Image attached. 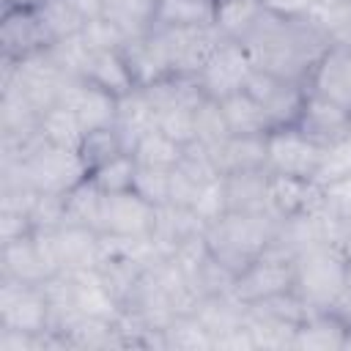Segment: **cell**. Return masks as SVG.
Returning <instances> with one entry per match:
<instances>
[{
    "label": "cell",
    "mask_w": 351,
    "mask_h": 351,
    "mask_svg": "<svg viewBox=\"0 0 351 351\" xmlns=\"http://www.w3.org/2000/svg\"><path fill=\"white\" fill-rule=\"evenodd\" d=\"M80 80H85V82L118 96V99L137 90V82H134L132 69H129L121 49H90L85 58Z\"/></svg>",
    "instance_id": "obj_18"
},
{
    "label": "cell",
    "mask_w": 351,
    "mask_h": 351,
    "mask_svg": "<svg viewBox=\"0 0 351 351\" xmlns=\"http://www.w3.org/2000/svg\"><path fill=\"white\" fill-rule=\"evenodd\" d=\"M151 27H214V0H156Z\"/></svg>",
    "instance_id": "obj_22"
},
{
    "label": "cell",
    "mask_w": 351,
    "mask_h": 351,
    "mask_svg": "<svg viewBox=\"0 0 351 351\" xmlns=\"http://www.w3.org/2000/svg\"><path fill=\"white\" fill-rule=\"evenodd\" d=\"M318 211L335 222L351 217V176L321 184V208Z\"/></svg>",
    "instance_id": "obj_37"
},
{
    "label": "cell",
    "mask_w": 351,
    "mask_h": 351,
    "mask_svg": "<svg viewBox=\"0 0 351 351\" xmlns=\"http://www.w3.org/2000/svg\"><path fill=\"white\" fill-rule=\"evenodd\" d=\"M44 30L49 36V41H60V38H71L77 33H82V27L88 25V19L77 11V5L71 0H47L41 8H36Z\"/></svg>",
    "instance_id": "obj_29"
},
{
    "label": "cell",
    "mask_w": 351,
    "mask_h": 351,
    "mask_svg": "<svg viewBox=\"0 0 351 351\" xmlns=\"http://www.w3.org/2000/svg\"><path fill=\"white\" fill-rule=\"evenodd\" d=\"M228 137H230V129H228V121L222 115L219 101L206 96L195 107V143L203 145L206 151H211Z\"/></svg>",
    "instance_id": "obj_32"
},
{
    "label": "cell",
    "mask_w": 351,
    "mask_h": 351,
    "mask_svg": "<svg viewBox=\"0 0 351 351\" xmlns=\"http://www.w3.org/2000/svg\"><path fill=\"white\" fill-rule=\"evenodd\" d=\"M261 14V0H214V30L222 38H244Z\"/></svg>",
    "instance_id": "obj_26"
},
{
    "label": "cell",
    "mask_w": 351,
    "mask_h": 351,
    "mask_svg": "<svg viewBox=\"0 0 351 351\" xmlns=\"http://www.w3.org/2000/svg\"><path fill=\"white\" fill-rule=\"evenodd\" d=\"M324 148L304 137L296 126H277L266 134V170L271 176L315 181Z\"/></svg>",
    "instance_id": "obj_7"
},
{
    "label": "cell",
    "mask_w": 351,
    "mask_h": 351,
    "mask_svg": "<svg viewBox=\"0 0 351 351\" xmlns=\"http://www.w3.org/2000/svg\"><path fill=\"white\" fill-rule=\"evenodd\" d=\"M184 148H186V145H181V143H176L173 137H167V134H162L159 129H154V132L143 134V137L134 143V148H132L129 154H132V156L137 159V165H143V167H165V170H173V167L181 162Z\"/></svg>",
    "instance_id": "obj_27"
},
{
    "label": "cell",
    "mask_w": 351,
    "mask_h": 351,
    "mask_svg": "<svg viewBox=\"0 0 351 351\" xmlns=\"http://www.w3.org/2000/svg\"><path fill=\"white\" fill-rule=\"evenodd\" d=\"M304 88L351 112V47L326 44L307 71Z\"/></svg>",
    "instance_id": "obj_11"
},
{
    "label": "cell",
    "mask_w": 351,
    "mask_h": 351,
    "mask_svg": "<svg viewBox=\"0 0 351 351\" xmlns=\"http://www.w3.org/2000/svg\"><path fill=\"white\" fill-rule=\"evenodd\" d=\"M123 58L132 69V77L137 82V88H145L167 74L170 71V60H167V49H165V41L156 30H148L143 36H134L123 44Z\"/></svg>",
    "instance_id": "obj_17"
},
{
    "label": "cell",
    "mask_w": 351,
    "mask_h": 351,
    "mask_svg": "<svg viewBox=\"0 0 351 351\" xmlns=\"http://www.w3.org/2000/svg\"><path fill=\"white\" fill-rule=\"evenodd\" d=\"M47 0H3V8H41Z\"/></svg>",
    "instance_id": "obj_42"
},
{
    "label": "cell",
    "mask_w": 351,
    "mask_h": 351,
    "mask_svg": "<svg viewBox=\"0 0 351 351\" xmlns=\"http://www.w3.org/2000/svg\"><path fill=\"white\" fill-rule=\"evenodd\" d=\"M38 134L47 143H55V145H63V148H74L77 151L80 143H82L85 129H82L77 112L69 104L58 101V104H52V107H47L41 112V118H38Z\"/></svg>",
    "instance_id": "obj_25"
},
{
    "label": "cell",
    "mask_w": 351,
    "mask_h": 351,
    "mask_svg": "<svg viewBox=\"0 0 351 351\" xmlns=\"http://www.w3.org/2000/svg\"><path fill=\"white\" fill-rule=\"evenodd\" d=\"M52 310L44 285L0 277V329H16L30 335L49 332Z\"/></svg>",
    "instance_id": "obj_6"
},
{
    "label": "cell",
    "mask_w": 351,
    "mask_h": 351,
    "mask_svg": "<svg viewBox=\"0 0 351 351\" xmlns=\"http://www.w3.org/2000/svg\"><path fill=\"white\" fill-rule=\"evenodd\" d=\"M346 296L351 299V255L346 258Z\"/></svg>",
    "instance_id": "obj_43"
},
{
    "label": "cell",
    "mask_w": 351,
    "mask_h": 351,
    "mask_svg": "<svg viewBox=\"0 0 351 351\" xmlns=\"http://www.w3.org/2000/svg\"><path fill=\"white\" fill-rule=\"evenodd\" d=\"M346 176H351V137L337 143V145L324 148V159H321V167L315 173V181L329 184V181L346 178Z\"/></svg>",
    "instance_id": "obj_38"
},
{
    "label": "cell",
    "mask_w": 351,
    "mask_h": 351,
    "mask_svg": "<svg viewBox=\"0 0 351 351\" xmlns=\"http://www.w3.org/2000/svg\"><path fill=\"white\" fill-rule=\"evenodd\" d=\"M244 90L266 110L271 126L277 129V126H293L296 123L307 88L302 82L285 80V77H280L274 71H266V69L255 66V71L250 74Z\"/></svg>",
    "instance_id": "obj_8"
},
{
    "label": "cell",
    "mask_w": 351,
    "mask_h": 351,
    "mask_svg": "<svg viewBox=\"0 0 351 351\" xmlns=\"http://www.w3.org/2000/svg\"><path fill=\"white\" fill-rule=\"evenodd\" d=\"M296 296L310 313L337 310L346 299V252L335 244H315L293 258Z\"/></svg>",
    "instance_id": "obj_3"
},
{
    "label": "cell",
    "mask_w": 351,
    "mask_h": 351,
    "mask_svg": "<svg viewBox=\"0 0 351 351\" xmlns=\"http://www.w3.org/2000/svg\"><path fill=\"white\" fill-rule=\"evenodd\" d=\"M222 107V115L228 121V129L230 134H252V137H263L269 134L274 126L266 115V110L247 93V90H239L228 99L219 101Z\"/></svg>",
    "instance_id": "obj_23"
},
{
    "label": "cell",
    "mask_w": 351,
    "mask_h": 351,
    "mask_svg": "<svg viewBox=\"0 0 351 351\" xmlns=\"http://www.w3.org/2000/svg\"><path fill=\"white\" fill-rule=\"evenodd\" d=\"M351 324L337 310L310 313L291 337V348H346Z\"/></svg>",
    "instance_id": "obj_20"
},
{
    "label": "cell",
    "mask_w": 351,
    "mask_h": 351,
    "mask_svg": "<svg viewBox=\"0 0 351 351\" xmlns=\"http://www.w3.org/2000/svg\"><path fill=\"white\" fill-rule=\"evenodd\" d=\"M219 176L247 173V170H266V134H230L217 148L208 151Z\"/></svg>",
    "instance_id": "obj_19"
},
{
    "label": "cell",
    "mask_w": 351,
    "mask_h": 351,
    "mask_svg": "<svg viewBox=\"0 0 351 351\" xmlns=\"http://www.w3.org/2000/svg\"><path fill=\"white\" fill-rule=\"evenodd\" d=\"M88 178V167L74 148L47 143L41 134L19 159L3 162V186H27L33 192L66 195Z\"/></svg>",
    "instance_id": "obj_1"
},
{
    "label": "cell",
    "mask_w": 351,
    "mask_h": 351,
    "mask_svg": "<svg viewBox=\"0 0 351 351\" xmlns=\"http://www.w3.org/2000/svg\"><path fill=\"white\" fill-rule=\"evenodd\" d=\"M189 211L208 228L211 222H217L219 217L228 214V192H225V178L217 176L211 181H206L200 189H197V197L192 200Z\"/></svg>",
    "instance_id": "obj_34"
},
{
    "label": "cell",
    "mask_w": 351,
    "mask_h": 351,
    "mask_svg": "<svg viewBox=\"0 0 351 351\" xmlns=\"http://www.w3.org/2000/svg\"><path fill=\"white\" fill-rule=\"evenodd\" d=\"M134 192L143 195L148 203L156 208L170 203V170L165 167H143L137 165V178H134Z\"/></svg>",
    "instance_id": "obj_35"
},
{
    "label": "cell",
    "mask_w": 351,
    "mask_h": 351,
    "mask_svg": "<svg viewBox=\"0 0 351 351\" xmlns=\"http://www.w3.org/2000/svg\"><path fill=\"white\" fill-rule=\"evenodd\" d=\"M88 178L93 181L96 189H101L104 195H112V192H129L134 189V178H137V159L123 151L118 156H112L110 162L93 167L88 173Z\"/></svg>",
    "instance_id": "obj_30"
},
{
    "label": "cell",
    "mask_w": 351,
    "mask_h": 351,
    "mask_svg": "<svg viewBox=\"0 0 351 351\" xmlns=\"http://www.w3.org/2000/svg\"><path fill=\"white\" fill-rule=\"evenodd\" d=\"M156 129V110L143 93V88L126 93L118 99V115H115V132L126 151L134 148V143Z\"/></svg>",
    "instance_id": "obj_21"
},
{
    "label": "cell",
    "mask_w": 351,
    "mask_h": 351,
    "mask_svg": "<svg viewBox=\"0 0 351 351\" xmlns=\"http://www.w3.org/2000/svg\"><path fill=\"white\" fill-rule=\"evenodd\" d=\"M277 228L280 219L269 211H228L206 228V241L211 255L239 274L271 244Z\"/></svg>",
    "instance_id": "obj_2"
},
{
    "label": "cell",
    "mask_w": 351,
    "mask_h": 351,
    "mask_svg": "<svg viewBox=\"0 0 351 351\" xmlns=\"http://www.w3.org/2000/svg\"><path fill=\"white\" fill-rule=\"evenodd\" d=\"M332 244H335L337 250H343V252H346V258L351 255V217H346V219H340V222H335V233H332Z\"/></svg>",
    "instance_id": "obj_41"
},
{
    "label": "cell",
    "mask_w": 351,
    "mask_h": 351,
    "mask_svg": "<svg viewBox=\"0 0 351 351\" xmlns=\"http://www.w3.org/2000/svg\"><path fill=\"white\" fill-rule=\"evenodd\" d=\"M293 126L315 145L329 148L351 137V112L313 90H304V101Z\"/></svg>",
    "instance_id": "obj_10"
},
{
    "label": "cell",
    "mask_w": 351,
    "mask_h": 351,
    "mask_svg": "<svg viewBox=\"0 0 351 351\" xmlns=\"http://www.w3.org/2000/svg\"><path fill=\"white\" fill-rule=\"evenodd\" d=\"M255 71V60L250 49L239 38H219L203 69L197 71V85L208 99H228L247 88L250 74Z\"/></svg>",
    "instance_id": "obj_5"
},
{
    "label": "cell",
    "mask_w": 351,
    "mask_h": 351,
    "mask_svg": "<svg viewBox=\"0 0 351 351\" xmlns=\"http://www.w3.org/2000/svg\"><path fill=\"white\" fill-rule=\"evenodd\" d=\"M36 228H33V219L25 208H16V206H0V244H8V241H16L22 236H30Z\"/></svg>",
    "instance_id": "obj_39"
},
{
    "label": "cell",
    "mask_w": 351,
    "mask_h": 351,
    "mask_svg": "<svg viewBox=\"0 0 351 351\" xmlns=\"http://www.w3.org/2000/svg\"><path fill=\"white\" fill-rule=\"evenodd\" d=\"M156 129L181 145H192L195 143V110H189V107L159 110L156 112Z\"/></svg>",
    "instance_id": "obj_36"
},
{
    "label": "cell",
    "mask_w": 351,
    "mask_h": 351,
    "mask_svg": "<svg viewBox=\"0 0 351 351\" xmlns=\"http://www.w3.org/2000/svg\"><path fill=\"white\" fill-rule=\"evenodd\" d=\"M123 151H126V148H123V143H121V137H118L115 126L85 132V134H82V143H80V148H77V154H80V159L85 162L88 173H90L93 167H99V165L110 162L112 156L123 154Z\"/></svg>",
    "instance_id": "obj_33"
},
{
    "label": "cell",
    "mask_w": 351,
    "mask_h": 351,
    "mask_svg": "<svg viewBox=\"0 0 351 351\" xmlns=\"http://www.w3.org/2000/svg\"><path fill=\"white\" fill-rule=\"evenodd\" d=\"M159 208L148 203L134 189L104 195L101 206V233L121 239H145L154 236Z\"/></svg>",
    "instance_id": "obj_9"
},
{
    "label": "cell",
    "mask_w": 351,
    "mask_h": 351,
    "mask_svg": "<svg viewBox=\"0 0 351 351\" xmlns=\"http://www.w3.org/2000/svg\"><path fill=\"white\" fill-rule=\"evenodd\" d=\"M101 206H104V192L96 189L90 178H85L71 192H66V222L88 225L101 233Z\"/></svg>",
    "instance_id": "obj_28"
},
{
    "label": "cell",
    "mask_w": 351,
    "mask_h": 351,
    "mask_svg": "<svg viewBox=\"0 0 351 351\" xmlns=\"http://www.w3.org/2000/svg\"><path fill=\"white\" fill-rule=\"evenodd\" d=\"M52 274H55V269L49 266V261H47V255L36 239V230L30 236L16 239V241L0 244V277L41 285Z\"/></svg>",
    "instance_id": "obj_16"
},
{
    "label": "cell",
    "mask_w": 351,
    "mask_h": 351,
    "mask_svg": "<svg viewBox=\"0 0 351 351\" xmlns=\"http://www.w3.org/2000/svg\"><path fill=\"white\" fill-rule=\"evenodd\" d=\"M321 0H261V8L271 16H280V19H288V22H296V19H307L313 16L315 5Z\"/></svg>",
    "instance_id": "obj_40"
},
{
    "label": "cell",
    "mask_w": 351,
    "mask_h": 351,
    "mask_svg": "<svg viewBox=\"0 0 351 351\" xmlns=\"http://www.w3.org/2000/svg\"><path fill=\"white\" fill-rule=\"evenodd\" d=\"M0 44H3V58L22 60L33 52L47 49L52 41L44 30V22H41L38 11H33V8H3Z\"/></svg>",
    "instance_id": "obj_14"
},
{
    "label": "cell",
    "mask_w": 351,
    "mask_h": 351,
    "mask_svg": "<svg viewBox=\"0 0 351 351\" xmlns=\"http://www.w3.org/2000/svg\"><path fill=\"white\" fill-rule=\"evenodd\" d=\"M313 22L324 30L329 44L351 47V3H346V0H321L313 11Z\"/></svg>",
    "instance_id": "obj_31"
},
{
    "label": "cell",
    "mask_w": 351,
    "mask_h": 351,
    "mask_svg": "<svg viewBox=\"0 0 351 351\" xmlns=\"http://www.w3.org/2000/svg\"><path fill=\"white\" fill-rule=\"evenodd\" d=\"M52 239H55V255H58L60 271L99 269L104 255L99 230L77 222H63L60 228H52Z\"/></svg>",
    "instance_id": "obj_13"
},
{
    "label": "cell",
    "mask_w": 351,
    "mask_h": 351,
    "mask_svg": "<svg viewBox=\"0 0 351 351\" xmlns=\"http://www.w3.org/2000/svg\"><path fill=\"white\" fill-rule=\"evenodd\" d=\"M151 30H156V27H151ZM156 33L165 41L170 71L181 74V77H197V71L203 69V63L208 60V55L214 52V47L222 38L214 27H167V30H156Z\"/></svg>",
    "instance_id": "obj_12"
},
{
    "label": "cell",
    "mask_w": 351,
    "mask_h": 351,
    "mask_svg": "<svg viewBox=\"0 0 351 351\" xmlns=\"http://www.w3.org/2000/svg\"><path fill=\"white\" fill-rule=\"evenodd\" d=\"M63 104H69L82 129L85 132H93V129H107V126H115V115H118V96L85 82V80H71L60 96Z\"/></svg>",
    "instance_id": "obj_15"
},
{
    "label": "cell",
    "mask_w": 351,
    "mask_h": 351,
    "mask_svg": "<svg viewBox=\"0 0 351 351\" xmlns=\"http://www.w3.org/2000/svg\"><path fill=\"white\" fill-rule=\"evenodd\" d=\"M222 178L228 192V211H269V203H266L269 170L230 173Z\"/></svg>",
    "instance_id": "obj_24"
},
{
    "label": "cell",
    "mask_w": 351,
    "mask_h": 351,
    "mask_svg": "<svg viewBox=\"0 0 351 351\" xmlns=\"http://www.w3.org/2000/svg\"><path fill=\"white\" fill-rule=\"evenodd\" d=\"M296 282L293 271V258L282 255L274 247H266L252 263H247L236 280H233V296L241 304H258L282 293H291Z\"/></svg>",
    "instance_id": "obj_4"
}]
</instances>
